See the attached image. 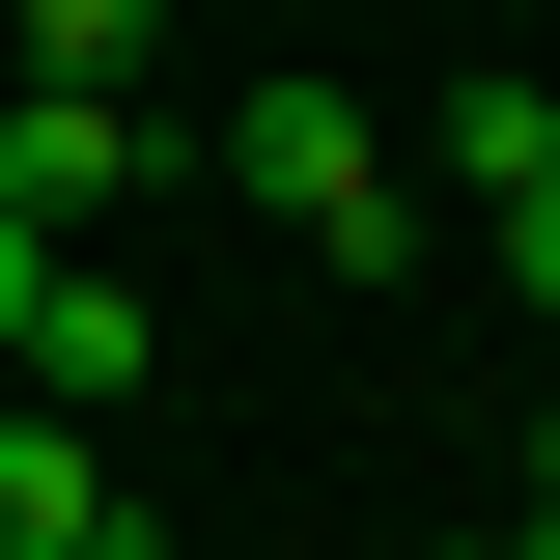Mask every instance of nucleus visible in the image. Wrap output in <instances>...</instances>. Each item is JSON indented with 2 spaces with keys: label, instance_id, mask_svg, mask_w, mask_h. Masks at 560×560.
Returning <instances> with one entry per match:
<instances>
[{
  "label": "nucleus",
  "instance_id": "1",
  "mask_svg": "<svg viewBox=\"0 0 560 560\" xmlns=\"http://www.w3.org/2000/svg\"><path fill=\"white\" fill-rule=\"evenodd\" d=\"M224 168H253V224H308V253H364V280H393V140H364V84H308V57H280L253 113H224Z\"/></svg>",
  "mask_w": 560,
  "mask_h": 560
},
{
  "label": "nucleus",
  "instance_id": "2",
  "mask_svg": "<svg viewBox=\"0 0 560 560\" xmlns=\"http://www.w3.org/2000/svg\"><path fill=\"white\" fill-rule=\"evenodd\" d=\"M0 197H28V224L84 253V224L140 197V84H0Z\"/></svg>",
  "mask_w": 560,
  "mask_h": 560
},
{
  "label": "nucleus",
  "instance_id": "3",
  "mask_svg": "<svg viewBox=\"0 0 560 560\" xmlns=\"http://www.w3.org/2000/svg\"><path fill=\"white\" fill-rule=\"evenodd\" d=\"M0 560H113V448L57 393H0Z\"/></svg>",
  "mask_w": 560,
  "mask_h": 560
},
{
  "label": "nucleus",
  "instance_id": "4",
  "mask_svg": "<svg viewBox=\"0 0 560 560\" xmlns=\"http://www.w3.org/2000/svg\"><path fill=\"white\" fill-rule=\"evenodd\" d=\"M140 364H168V308H140V280H84V253H57V308H28V393H57V420H113Z\"/></svg>",
  "mask_w": 560,
  "mask_h": 560
},
{
  "label": "nucleus",
  "instance_id": "5",
  "mask_svg": "<svg viewBox=\"0 0 560 560\" xmlns=\"http://www.w3.org/2000/svg\"><path fill=\"white\" fill-rule=\"evenodd\" d=\"M533 168H560V57H504V84H448V197L504 224V197H533Z\"/></svg>",
  "mask_w": 560,
  "mask_h": 560
},
{
  "label": "nucleus",
  "instance_id": "6",
  "mask_svg": "<svg viewBox=\"0 0 560 560\" xmlns=\"http://www.w3.org/2000/svg\"><path fill=\"white\" fill-rule=\"evenodd\" d=\"M28 84H140V0H28Z\"/></svg>",
  "mask_w": 560,
  "mask_h": 560
},
{
  "label": "nucleus",
  "instance_id": "7",
  "mask_svg": "<svg viewBox=\"0 0 560 560\" xmlns=\"http://www.w3.org/2000/svg\"><path fill=\"white\" fill-rule=\"evenodd\" d=\"M28 308H57V224H28V197H0V364H28Z\"/></svg>",
  "mask_w": 560,
  "mask_h": 560
},
{
  "label": "nucleus",
  "instance_id": "8",
  "mask_svg": "<svg viewBox=\"0 0 560 560\" xmlns=\"http://www.w3.org/2000/svg\"><path fill=\"white\" fill-rule=\"evenodd\" d=\"M504 280H533V308H560V168H533V197H504Z\"/></svg>",
  "mask_w": 560,
  "mask_h": 560
},
{
  "label": "nucleus",
  "instance_id": "9",
  "mask_svg": "<svg viewBox=\"0 0 560 560\" xmlns=\"http://www.w3.org/2000/svg\"><path fill=\"white\" fill-rule=\"evenodd\" d=\"M533 533H560V420H533Z\"/></svg>",
  "mask_w": 560,
  "mask_h": 560
},
{
  "label": "nucleus",
  "instance_id": "10",
  "mask_svg": "<svg viewBox=\"0 0 560 560\" xmlns=\"http://www.w3.org/2000/svg\"><path fill=\"white\" fill-rule=\"evenodd\" d=\"M448 560H533V533H448Z\"/></svg>",
  "mask_w": 560,
  "mask_h": 560
},
{
  "label": "nucleus",
  "instance_id": "11",
  "mask_svg": "<svg viewBox=\"0 0 560 560\" xmlns=\"http://www.w3.org/2000/svg\"><path fill=\"white\" fill-rule=\"evenodd\" d=\"M533 560H560V533H533Z\"/></svg>",
  "mask_w": 560,
  "mask_h": 560
}]
</instances>
